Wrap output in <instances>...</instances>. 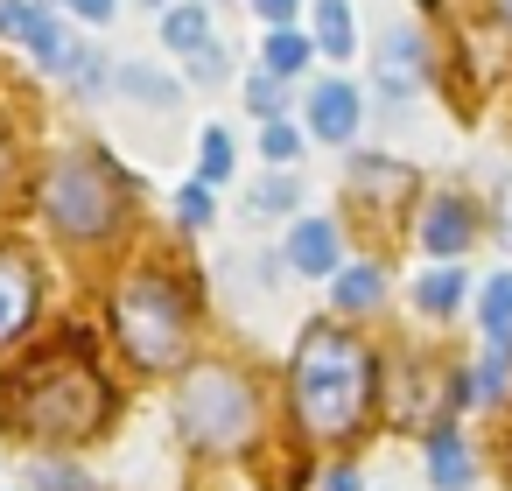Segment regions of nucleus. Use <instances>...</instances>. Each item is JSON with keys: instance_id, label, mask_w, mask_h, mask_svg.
<instances>
[{"instance_id": "f257e3e1", "label": "nucleus", "mask_w": 512, "mask_h": 491, "mask_svg": "<svg viewBox=\"0 0 512 491\" xmlns=\"http://www.w3.org/2000/svg\"><path fill=\"white\" fill-rule=\"evenodd\" d=\"M288 393H295V414H302L309 435H344L372 407V351L358 337H344V330L323 323V330L302 337Z\"/></svg>"}, {"instance_id": "f03ea898", "label": "nucleus", "mask_w": 512, "mask_h": 491, "mask_svg": "<svg viewBox=\"0 0 512 491\" xmlns=\"http://www.w3.org/2000/svg\"><path fill=\"white\" fill-rule=\"evenodd\" d=\"M99 414H106V386L71 351L36 358L22 379H8V421L29 435H85V428H99Z\"/></svg>"}, {"instance_id": "7ed1b4c3", "label": "nucleus", "mask_w": 512, "mask_h": 491, "mask_svg": "<svg viewBox=\"0 0 512 491\" xmlns=\"http://www.w3.org/2000/svg\"><path fill=\"white\" fill-rule=\"evenodd\" d=\"M113 323H120V337H127V351L141 358V365H176L183 358V344H190V302L176 295V281H162V274H141V281H127L120 288V302H113Z\"/></svg>"}, {"instance_id": "20e7f679", "label": "nucleus", "mask_w": 512, "mask_h": 491, "mask_svg": "<svg viewBox=\"0 0 512 491\" xmlns=\"http://www.w3.org/2000/svg\"><path fill=\"white\" fill-rule=\"evenodd\" d=\"M176 414H183V435H190V442L225 449V442H239V435L253 428V393H246L232 372H190Z\"/></svg>"}, {"instance_id": "39448f33", "label": "nucleus", "mask_w": 512, "mask_h": 491, "mask_svg": "<svg viewBox=\"0 0 512 491\" xmlns=\"http://www.w3.org/2000/svg\"><path fill=\"white\" fill-rule=\"evenodd\" d=\"M43 204H50V218H57L64 232H78V239H99V232L113 225V190H106V176H99L92 162H64V169L43 183Z\"/></svg>"}, {"instance_id": "423d86ee", "label": "nucleus", "mask_w": 512, "mask_h": 491, "mask_svg": "<svg viewBox=\"0 0 512 491\" xmlns=\"http://www.w3.org/2000/svg\"><path fill=\"white\" fill-rule=\"evenodd\" d=\"M0 36L22 43L43 71H57V64L71 57V36H64V22L43 8V0H0Z\"/></svg>"}, {"instance_id": "0eeeda50", "label": "nucleus", "mask_w": 512, "mask_h": 491, "mask_svg": "<svg viewBox=\"0 0 512 491\" xmlns=\"http://www.w3.org/2000/svg\"><path fill=\"white\" fill-rule=\"evenodd\" d=\"M309 127H316L323 141H351V134H358V85L323 78V85L309 92Z\"/></svg>"}, {"instance_id": "6e6552de", "label": "nucleus", "mask_w": 512, "mask_h": 491, "mask_svg": "<svg viewBox=\"0 0 512 491\" xmlns=\"http://www.w3.org/2000/svg\"><path fill=\"white\" fill-rule=\"evenodd\" d=\"M421 71H428L421 36H414V29H393V36L379 43V85H386V99H407V92L421 85Z\"/></svg>"}, {"instance_id": "1a4fd4ad", "label": "nucleus", "mask_w": 512, "mask_h": 491, "mask_svg": "<svg viewBox=\"0 0 512 491\" xmlns=\"http://www.w3.org/2000/svg\"><path fill=\"white\" fill-rule=\"evenodd\" d=\"M288 267H295V274H337V225H330V218H295V232H288Z\"/></svg>"}, {"instance_id": "9d476101", "label": "nucleus", "mask_w": 512, "mask_h": 491, "mask_svg": "<svg viewBox=\"0 0 512 491\" xmlns=\"http://www.w3.org/2000/svg\"><path fill=\"white\" fill-rule=\"evenodd\" d=\"M29 316H36V274H29V260L0 253V344H8Z\"/></svg>"}, {"instance_id": "9b49d317", "label": "nucleus", "mask_w": 512, "mask_h": 491, "mask_svg": "<svg viewBox=\"0 0 512 491\" xmlns=\"http://www.w3.org/2000/svg\"><path fill=\"white\" fill-rule=\"evenodd\" d=\"M421 246H428V253H463V246H470V211H463V204H428Z\"/></svg>"}, {"instance_id": "f8f14e48", "label": "nucleus", "mask_w": 512, "mask_h": 491, "mask_svg": "<svg viewBox=\"0 0 512 491\" xmlns=\"http://www.w3.org/2000/svg\"><path fill=\"white\" fill-rule=\"evenodd\" d=\"M428 477H435L442 491H463V484H470V449H463V435L442 428V435L428 442Z\"/></svg>"}, {"instance_id": "ddd939ff", "label": "nucleus", "mask_w": 512, "mask_h": 491, "mask_svg": "<svg viewBox=\"0 0 512 491\" xmlns=\"http://www.w3.org/2000/svg\"><path fill=\"white\" fill-rule=\"evenodd\" d=\"M477 323H484V337H491V344H512V274H491V281H484Z\"/></svg>"}, {"instance_id": "4468645a", "label": "nucleus", "mask_w": 512, "mask_h": 491, "mask_svg": "<svg viewBox=\"0 0 512 491\" xmlns=\"http://www.w3.org/2000/svg\"><path fill=\"white\" fill-rule=\"evenodd\" d=\"M162 43H169L176 57L204 50V43H211V15H204V8H169V15H162Z\"/></svg>"}, {"instance_id": "2eb2a0df", "label": "nucleus", "mask_w": 512, "mask_h": 491, "mask_svg": "<svg viewBox=\"0 0 512 491\" xmlns=\"http://www.w3.org/2000/svg\"><path fill=\"white\" fill-rule=\"evenodd\" d=\"M351 8H344V0H316V50L323 57H351Z\"/></svg>"}, {"instance_id": "dca6fc26", "label": "nucleus", "mask_w": 512, "mask_h": 491, "mask_svg": "<svg viewBox=\"0 0 512 491\" xmlns=\"http://www.w3.org/2000/svg\"><path fill=\"white\" fill-rule=\"evenodd\" d=\"M120 92L141 99V106H176V85H169V71H155V64H120Z\"/></svg>"}, {"instance_id": "f3484780", "label": "nucleus", "mask_w": 512, "mask_h": 491, "mask_svg": "<svg viewBox=\"0 0 512 491\" xmlns=\"http://www.w3.org/2000/svg\"><path fill=\"white\" fill-rule=\"evenodd\" d=\"M379 288H386L379 267H344V274H337V309H372Z\"/></svg>"}, {"instance_id": "a211bd4d", "label": "nucleus", "mask_w": 512, "mask_h": 491, "mask_svg": "<svg viewBox=\"0 0 512 491\" xmlns=\"http://www.w3.org/2000/svg\"><path fill=\"white\" fill-rule=\"evenodd\" d=\"M309 50H316L309 36H295V29H274V43H267V71H274V78H288V71H302V64H309Z\"/></svg>"}, {"instance_id": "6ab92c4d", "label": "nucleus", "mask_w": 512, "mask_h": 491, "mask_svg": "<svg viewBox=\"0 0 512 491\" xmlns=\"http://www.w3.org/2000/svg\"><path fill=\"white\" fill-rule=\"evenodd\" d=\"M414 302H421L428 316H449V309L463 302V274H449V267H442V274H428V281L414 288Z\"/></svg>"}, {"instance_id": "aec40b11", "label": "nucleus", "mask_w": 512, "mask_h": 491, "mask_svg": "<svg viewBox=\"0 0 512 491\" xmlns=\"http://www.w3.org/2000/svg\"><path fill=\"white\" fill-rule=\"evenodd\" d=\"M295 204H302V197H295V183H281V176H267V183L246 197L253 218H281V211H295Z\"/></svg>"}, {"instance_id": "412c9836", "label": "nucleus", "mask_w": 512, "mask_h": 491, "mask_svg": "<svg viewBox=\"0 0 512 491\" xmlns=\"http://www.w3.org/2000/svg\"><path fill=\"white\" fill-rule=\"evenodd\" d=\"M260 155H267V162H295V155H302V134H295L288 120H267V134H260Z\"/></svg>"}, {"instance_id": "4be33fe9", "label": "nucleus", "mask_w": 512, "mask_h": 491, "mask_svg": "<svg viewBox=\"0 0 512 491\" xmlns=\"http://www.w3.org/2000/svg\"><path fill=\"white\" fill-rule=\"evenodd\" d=\"M505 379H512V344H491V358H484V372H477V400L505 393Z\"/></svg>"}, {"instance_id": "5701e85b", "label": "nucleus", "mask_w": 512, "mask_h": 491, "mask_svg": "<svg viewBox=\"0 0 512 491\" xmlns=\"http://www.w3.org/2000/svg\"><path fill=\"white\" fill-rule=\"evenodd\" d=\"M225 169H232V141H225V127H211L204 134V183H225Z\"/></svg>"}, {"instance_id": "b1692460", "label": "nucleus", "mask_w": 512, "mask_h": 491, "mask_svg": "<svg viewBox=\"0 0 512 491\" xmlns=\"http://www.w3.org/2000/svg\"><path fill=\"white\" fill-rule=\"evenodd\" d=\"M190 78H197V85H225V50H218V43L190 50Z\"/></svg>"}, {"instance_id": "393cba45", "label": "nucleus", "mask_w": 512, "mask_h": 491, "mask_svg": "<svg viewBox=\"0 0 512 491\" xmlns=\"http://www.w3.org/2000/svg\"><path fill=\"white\" fill-rule=\"evenodd\" d=\"M176 218H183V225H211V190H204V183H190V190L176 197Z\"/></svg>"}, {"instance_id": "a878e982", "label": "nucleus", "mask_w": 512, "mask_h": 491, "mask_svg": "<svg viewBox=\"0 0 512 491\" xmlns=\"http://www.w3.org/2000/svg\"><path fill=\"white\" fill-rule=\"evenodd\" d=\"M246 106H253V113H274V106H281V78H253V85H246Z\"/></svg>"}, {"instance_id": "bb28decb", "label": "nucleus", "mask_w": 512, "mask_h": 491, "mask_svg": "<svg viewBox=\"0 0 512 491\" xmlns=\"http://www.w3.org/2000/svg\"><path fill=\"white\" fill-rule=\"evenodd\" d=\"M36 484H43V491H92V484H85V477H71V470H43Z\"/></svg>"}, {"instance_id": "cd10ccee", "label": "nucleus", "mask_w": 512, "mask_h": 491, "mask_svg": "<svg viewBox=\"0 0 512 491\" xmlns=\"http://www.w3.org/2000/svg\"><path fill=\"white\" fill-rule=\"evenodd\" d=\"M71 15H85V22H113V0H64Z\"/></svg>"}, {"instance_id": "c85d7f7f", "label": "nucleus", "mask_w": 512, "mask_h": 491, "mask_svg": "<svg viewBox=\"0 0 512 491\" xmlns=\"http://www.w3.org/2000/svg\"><path fill=\"white\" fill-rule=\"evenodd\" d=\"M253 8H260L267 22H295V8H302V0H253Z\"/></svg>"}, {"instance_id": "c756f323", "label": "nucleus", "mask_w": 512, "mask_h": 491, "mask_svg": "<svg viewBox=\"0 0 512 491\" xmlns=\"http://www.w3.org/2000/svg\"><path fill=\"white\" fill-rule=\"evenodd\" d=\"M323 491H358V470H330V477H323Z\"/></svg>"}, {"instance_id": "7c9ffc66", "label": "nucleus", "mask_w": 512, "mask_h": 491, "mask_svg": "<svg viewBox=\"0 0 512 491\" xmlns=\"http://www.w3.org/2000/svg\"><path fill=\"white\" fill-rule=\"evenodd\" d=\"M0 176H8V141H0Z\"/></svg>"}, {"instance_id": "2f4dec72", "label": "nucleus", "mask_w": 512, "mask_h": 491, "mask_svg": "<svg viewBox=\"0 0 512 491\" xmlns=\"http://www.w3.org/2000/svg\"><path fill=\"white\" fill-rule=\"evenodd\" d=\"M498 15H505V22H512V0H498Z\"/></svg>"}]
</instances>
